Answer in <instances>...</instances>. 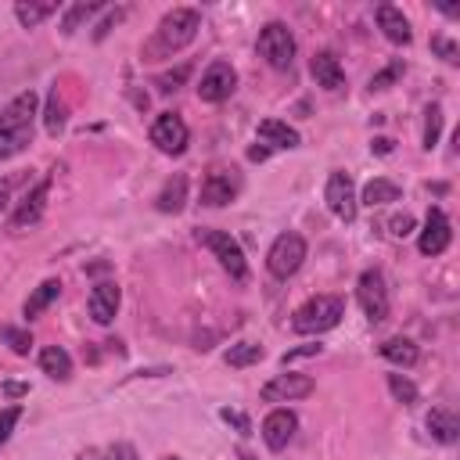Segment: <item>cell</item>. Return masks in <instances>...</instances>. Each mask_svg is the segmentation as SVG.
I'll list each match as a JSON object with an SVG mask.
<instances>
[{
	"instance_id": "cell-2",
	"label": "cell",
	"mask_w": 460,
	"mask_h": 460,
	"mask_svg": "<svg viewBox=\"0 0 460 460\" xmlns=\"http://www.w3.org/2000/svg\"><path fill=\"white\" fill-rule=\"evenodd\" d=\"M198 29H201V11L198 7H172L169 14H162L147 50L158 54V58H169V54L183 50L198 36Z\"/></svg>"
},
{
	"instance_id": "cell-36",
	"label": "cell",
	"mask_w": 460,
	"mask_h": 460,
	"mask_svg": "<svg viewBox=\"0 0 460 460\" xmlns=\"http://www.w3.org/2000/svg\"><path fill=\"white\" fill-rule=\"evenodd\" d=\"M431 50H435L442 61H449V65L460 61V47H456L453 40H446V36H431Z\"/></svg>"
},
{
	"instance_id": "cell-24",
	"label": "cell",
	"mask_w": 460,
	"mask_h": 460,
	"mask_svg": "<svg viewBox=\"0 0 460 460\" xmlns=\"http://www.w3.org/2000/svg\"><path fill=\"white\" fill-rule=\"evenodd\" d=\"M381 356H385L388 363H395V367H413V363L420 359V352H417V345H413L410 338H388V341L381 345Z\"/></svg>"
},
{
	"instance_id": "cell-45",
	"label": "cell",
	"mask_w": 460,
	"mask_h": 460,
	"mask_svg": "<svg viewBox=\"0 0 460 460\" xmlns=\"http://www.w3.org/2000/svg\"><path fill=\"white\" fill-rule=\"evenodd\" d=\"M7 198H11V180H0V212H4Z\"/></svg>"
},
{
	"instance_id": "cell-23",
	"label": "cell",
	"mask_w": 460,
	"mask_h": 460,
	"mask_svg": "<svg viewBox=\"0 0 460 460\" xmlns=\"http://www.w3.org/2000/svg\"><path fill=\"white\" fill-rule=\"evenodd\" d=\"M399 183H392V180H385V176H374L367 187H363V205H370V208H377V205H388V201H399Z\"/></svg>"
},
{
	"instance_id": "cell-9",
	"label": "cell",
	"mask_w": 460,
	"mask_h": 460,
	"mask_svg": "<svg viewBox=\"0 0 460 460\" xmlns=\"http://www.w3.org/2000/svg\"><path fill=\"white\" fill-rule=\"evenodd\" d=\"M323 201H327V208H331L338 219L352 223V219H356V212H359V198H356V183H352V176H349V172H341V169H334V172L327 176Z\"/></svg>"
},
{
	"instance_id": "cell-44",
	"label": "cell",
	"mask_w": 460,
	"mask_h": 460,
	"mask_svg": "<svg viewBox=\"0 0 460 460\" xmlns=\"http://www.w3.org/2000/svg\"><path fill=\"white\" fill-rule=\"evenodd\" d=\"M248 158H252V162H262V158H270V147H266V144H259V147H252V151H248Z\"/></svg>"
},
{
	"instance_id": "cell-34",
	"label": "cell",
	"mask_w": 460,
	"mask_h": 460,
	"mask_svg": "<svg viewBox=\"0 0 460 460\" xmlns=\"http://www.w3.org/2000/svg\"><path fill=\"white\" fill-rule=\"evenodd\" d=\"M402 72H406V65L395 58L392 65H385L381 72H374V75H370V90H388V86H392V83H395Z\"/></svg>"
},
{
	"instance_id": "cell-16",
	"label": "cell",
	"mask_w": 460,
	"mask_h": 460,
	"mask_svg": "<svg viewBox=\"0 0 460 460\" xmlns=\"http://www.w3.org/2000/svg\"><path fill=\"white\" fill-rule=\"evenodd\" d=\"M119 302H122V291H119V284H115V280H101V284H93L86 309H90L93 323H101V327H104V323H111V320H115V313H119Z\"/></svg>"
},
{
	"instance_id": "cell-43",
	"label": "cell",
	"mask_w": 460,
	"mask_h": 460,
	"mask_svg": "<svg viewBox=\"0 0 460 460\" xmlns=\"http://www.w3.org/2000/svg\"><path fill=\"white\" fill-rule=\"evenodd\" d=\"M4 392H7L11 399H18V395H25V392H29V385H18V381H7V385H4Z\"/></svg>"
},
{
	"instance_id": "cell-4",
	"label": "cell",
	"mask_w": 460,
	"mask_h": 460,
	"mask_svg": "<svg viewBox=\"0 0 460 460\" xmlns=\"http://www.w3.org/2000/svg\"><path fill=\"white\" fill-rule=\"evenodd\" d=\"M255 47H259L262 61H266L270 68H277V72L291 68V61H295V36H291V29H288L284 22H266V25L259 29Z\"/></svg>"
},
{
	"instance_id": "cell-27",
	"label": "cell",
	"mask_w": 460,
	"mask_h": 460,
	"mask_svg": "<svg viewBox=\"0 0 460 460\" xmlns=\"http://www.w3.org/2000/svg\"><path fill=\"white\" fill-rule=\"evenodd\" d=\"M54 11H58V4H32V0H29V4H25V0L14 4V18H18L25 29H36V25H40L43 18H50Z\"/></svg>"
},
{
	"instance_id": "cell-3",
	"label": "cell",
	"mask_w": 460,
	"mask_h": 460,
	"mask_svg": "<svg viewBox=\"0 0 460 460\" xmlns=\"http://www.w3.org/2000/svg\"><path fill=\"white\" fill-rule=\"evenodd\" d=\"M341 316H345V298H338V295H316V298H309V302H302L295 309L291 327L298 334H323V331L338 327Z\"/></svg>"
},
{
	"instance_id": "cell-40",
	"label": "cell",
	"mask_w": 460,
	"mask_h": 460,
	"mask_svg": "<svg viewBox=\"0 0 460 460\" xmlns=\"http://www.w3.org/2000/svg\"><path fill=\"white\" fill-rule=\"evenodd\" d=\"M320 352V345H302V349H291V352H284L280 356V363L288 367V363H295V359H302V356H316Z\"/></svg>"
},
{
	"instance_id": "cell-17",
	"label": "cell",
	"mask_w": 460,
	"mask_h": 460,
	"mask_svg": "<svg viewBox=\"0 0 460 460\" xmlns=\"http://www.w3.org/2000/svg\"><path fill=\"white\" fill-rule=\"evenodd\" d=\"M47 194H50V176H43V180L22 198V205H18L14 216H11V226H14V230H25V226L40 223V216H43V208H47Z\"/></svg>"
},
{
	"instance_id": "cell-21",
	"label": "cell",
	"mask_w": 460,
	"mask_h": 460,
	"mask_svg": "<svg viewBox=\"0 0 460 460\" xmlns=\"http://www.w3.org/2000/svg\"><path fill=\"white\" fill-rule=\"evenodd\" d=\"M40 370H43L47 377H54V381H68V377H72V356H68L61 345H47V349L40 352Z\"/></svg>"
},
{
	"instance_id": "cell-39",
	"label": "cell",
	"mask_w": 460,
	"mask_h": 460,
	"mask_svg": "<svg viewBox=\"0 0 460 460\" xmlns=\"http://www.w3.org/2000/svg\"><path fill=\"white\" fill-rule=\"evenodd\" d=\"M388 226H392V237H406V234H413V216L402 212V216H395Z\"/></svg>"
},
{
	"instance_id": "cell-26",
	"label": "cell",
	"mask_w": 460,
	"mask_h": 460,
	"mask_svg": "<svg viewBox=\"0 0 460 460\" xmlns=\"http://www.w3.org/2000/svg\"><path fill=\"white\" fill-rule=\"evenodd\" d=\"M266 352H262V345H255V341H237V345H230L226 349V367H234V370H244V367H252V363H259Z\"/></svg>"
},
{
	"instance_id": "cell-33",
	"label": "cell",
	"mask_w": 460,
	"mask_h": 460,
	"mask_svg": "<svg viewBox=\"0 0 460 460\" xmlns=\"http://www.w3.org/2000/svg\"><path fill=\"white\" fill-rule=\"evenodd\" d=\"M438 133H442V108L428 104V111H424V147L428 151L438 144Z\"/></svg>"
},
{
	"instance_id": "cell-41",
	"label": "cell",
	"mask_w": 460,
	"mask_h": 460,
	"mask_svg": "<svg viewBox=\"0 0 460 460\" xmlns=\"http://www.w3.org/2000/svg\"><path fill=\"white\" fill-rule=\"evenodd\" d=\"M119 18H122V7H115V11H108V18H104V22H101V25L93 29V40H104V32H108V29H111V25L119 22Z\"/></svg>"
},
{
	"instance_id": "cell-32",
	"label": "cell",
	"mask_w": 460,
	"mask_h": 460,
	"mask_svg": "<svg viewBox=\"0 0 460 460\" xmlns=\"http://www.w3.org/2000/svg\"><path fill=\"white\" fill-rule=\"evenodd\" d=\"M0 341H7L14 356H29V349H32V334L25 327H11V323L0 327Z\"/></svg>"
},
{
	"instance_id": "cell-15",
	"label": "cell",
	"mask_w": 460,
	"mask_h": 460,
	"mask_svg": "<svg viewBox=\"0 0 460 460\" xmlns=\"http://www.w3.org/2000/svg\"><path fill=\"white\" fill-rule=\"evenodd\" d=\"M309 72H313L316 86H323L327 93H341L345 90V68H341L334 50H316L313 61H309Z\"/></svg>"
},
{
	"instance_id": "cell-7",
	"label": "cell",
	"mask_w": 460,
	"mask_h": 460,
	"mask_svg": "<svg viewBox=\"0 0 460 460\" xmlns=\"http://www.w3.org/2000/svg\"><path fill=\"white\" fill-rule=\"evenodd\" d=\"M356 298L367 313L370 323H381L388 320V288H385V277L381 270H363L359 280H356Z\"/></svg>"
},
{
	"instance_id": "cell-22",
	"label": "cell",
	"mask_w": 460,
	"mask_h": 460,
	"mask_svg": "<svg viewBox=\"0 0 460 460\" xmlns=\"http://www.w3.org/2000/svg\"><path fill=\"white\" fill-rule=\"evenodd\" d=\"M428 431H431V438L453 446V442L460 438V420H456L449 410H431V413H428Z\"/></svg>"
},
{
	"instance_id": "cell-11",
	"label": "cell",
	"mask_w": 460,
	"mask_h": 460,
	"mask_svg": "<svg viewBox=\"0 0 460 460\" xmlns=\"http://www.w3.org/2000/svg\"><path fill=\"white\" fill-rule=\"evenodd\" d=\"M313 377H305V374H277V377H270L262 388H259V399L262 402H291V399H305V395H313Z\"/></svg>"
},
{
	"instance_id": "cell-5",
	"label": "cell",
	"mask_w": 460,
	"mask_h": 460,
	"mask_svg": "<svg viewBox=\"0 0 460 460\" xmlns=\"http://www.w3.org/2000/svg\"><path fill=\"white\" fill-rule=\"evenodd\" d=\"M302 262H305V241H302V234H295V230H284V234L270 244V252H266V270H270V277H277V280L295 277Z\"/></svg>"
},
{
	"instance_id": "cell-6",
	"label": "cell",
	"mask_w": 460,
	"mask_h": 460,
	"mask_svg": "<svg viewBox=\"0 0 460 460\" xmlns=\"http://www.w3.org/2000/svg\"><path fill=\"white\" fill-rule=\"evenodd\" d=\"M198 241L219 259V266L234 277V280H244L248 277V262H244V248L237 244V237H230L226 230H198Z\"/></svg>"
},
{
	"instance_id": "cell-14",
	"label": "cell",
	"mask_w": 460,
	"mask_h": 460,
	"mask_svg": "<svg viewBox=\"0 0 460 460\" xmlns=\"http://www.w3.org/2000/svg\"><path fill=\"white\" fill-rule=\"evenodd\" d=\"M241 190V180L234 169H212L201 183V205L208 208H223L226 201H234V194Z\"/></svg>"
},
{
	"instance_id": "cell-19",
	"label": "cell",
	"mask_w": 460,
	"mask_h": 460,
	"mask_svg": "<svg viewBox=\"0 0 460 460\" xmlns=\"http://www.w3.org/2000/svg\"><path fill=\"white\" fill-rule=\"evenodd\" d=\"M259 140L273 151V147H284V151H291V147H298L302 144V137H298V129H291L288 122H280V119H262L259 122Z\"/></svg>"
},
{
	"instance_id": "cell-35",
	"label": "cell",
	"mask_w": 460,
	"mask_h": 460,
	"mask_svg": "<svg viewBox=\"0 0 460 460\" xmlns=\"http://www.w3.org/2000/svg\"><path fill=\"white\" fill-rule=\"evenodd\" d=\"M18 420H22V406H18V402L0 410V446L11 438V431H14V424H18Z\"/></svg>"
},
{
	"instance_id": "cell-8",
	"label": "cell",
	"mask_w": 460,
	"mask_h": 460,
	"mask_svg": "<svg viewBox=\"0 0 460 460\" xmlns=\"http://www.w3.org/2000/svg\"><path fill=\"white\" fill-rule=\"evenodd\" d=\"M151 144H155L162 155H183L187 144H190V129H187V122H183L176 111H162V115L151 122Z\"/></svg>"
},
{
	"instance_id": "cell-42",
	"label": "cell",
	"mask_w": 460,
	"mask_h": 460,
	"mask_svg": "<svg viewBox=\"0 0 460 460\" xmlns=\"http://www.w3.org/2000/svg\"><path fill=\"white\" fill-rule=\"evenodd\" d=\"M392 147H395L392 137H374V140H370V151H377V155H392Z\"/></svg>"
},
{
	"instance_id": "cell-1",
	"label": "cell",
	"mask_w": 460,
	"mask_h": 460,
	"mask_svg": "<svg viewBox=\"0 0 460 460\" xmlns=\"http://www.w3.org/2000/svg\"><path fill=\"white\" fill-rule=\"evenodd\" d=\"M36 111H40V97L32 90L18 93L4 111H0V158L14 155L22 147L32 144V126H36Z\"/></svg>"
},
{
	"instance_id": "cell-46",
	"label": "cell",
	"mask_w": 460,
	"mask_h": 460,
	"mask_svg": "<svg viewBox=\"0 0 460 460\" xmlns=\"http://www.w3.org/2000/svg\"><path fill=\"white\" fill-rule=\"evenodd\" d=\"M158 460H180V456H158Z\"/></svg>"
},
{
	"instance_id": "cell-20",
	"label": "cell",
	"mask_w": 460,
	"mask_h": 460,
	"mask_svg": "<svg viewBox=\"0 0 460 460\" xmlns=\"http://www.w3.org/2000/svg\"><path fill=\"white\" fill-rule=\"evenodd\" d=\"M183 205H187V176H183V172H172V176L165 180V187L158 190L155 208L165 212V216H176Z\"/></svg>"
},
{
	"instance_id": "cell-10",
	"label": "cell",
	"mask_w": 460,
	"mask_h": 460,
	"mask_svg": "<svg viewBox=\"0 0 460 460\" xmlns=\"http://www.w3.org/2000/svg\"><path fill=\"white\" fill-rule=\"evenodd\" d=\"M234 86H237V72H234V65L223 61V58H216V61L201 72L198 97H201L205 104H223V101L234 93Z\"/></svg>"
},
{
	"instance_id": "cell-31",
	"label": "cell",
	"mask_w": 460,
	"mask_h": 460,
	"mask_svg": "<svg viewBox=\"0 0 460 460\" xmlns=\"http://www.w3.org/2000/svg\"><path fill=\"white\" fill-rule=\"evenodd\" d=\"M79 460H137V449L129 442H115L104 449H86V453H79Z\"/></svg>"
},
{
	"instance_id": "cell-28",
	"label": "cell",
	"mask_w": 460,
	"mask_h": 460,
	"mask_svg": "<svg viewBox=\"0 0 460 460\" xmlns=\"http://www.w3.org/2000/svg\"><path fill=\"white\" fill-rule=\"evenodd\" d=\"M97 11H104V4H72V7H65V18H61V32L65 36H72L90 14H97Z\"/></svg>"
},
{
	"instance_id": "cell-30",
	"label": "cell",
	"mask_w": 460,
	"mask_h": 460,
	"mask_svg": "<svg viewBox=\"0 0 460 460\" xmlns=\"http://www.w3.org/2000/svg\"><path fill=\"white\" fill-rule=\"evenodd\" d=\"M43 126H47V133H50V137H58V133L65 129V104H61V97H58V86H54V90H50V97H47Z\"/></svg>"
},
{
	"instance_id": "cell-25",
	"label": "cell",
	"mask_w": 460,
	"mask_h": 460,
	"mask_svg": "<svg viewBox=\"0 0 460 460\" xmlns=\"http://www.w3.org/2000/svg\"><path fill=\"white\" fill-rule=\"evenodd\" d=\"M58 295H61V280H54V277H50V280H43V284L25 298V316H29V320H36V316H40V313L58 298Z\"/></svg>"
},
{
	"instance_id": "cell-29",
	"label": "cell",
	"mask_w": 460,
	"mask_h": 460,
	"mask_svg": "<svg viewBox=\"0 0 460 460\" xmlns=\"http://www.w3.org/2000/svg\"><path fill=\"white\" fill-rule=\"evenodd\" d=\"M388 392H392L395 402H402V406H417V402H420L417 385H413L410 377H402V374H388Z\"/></svg>"
},
{
	"instance_id": "cell-37",
	"label": "cell",
	"mask_w": 460,
	"mask_h": 460,
	"mask_svg": "<svg viewBox=\"0 0 460 460\" xmlns=\"http://www.w3.org/2000/svg\"><path fill=\"white\" fill-rule=\"evenodd\" d=\"M219 417H223L226 424H234L241 435H252V420H248L244 413H237V410H230V406H226V410H219Z\"/></svg>"
},
{
	"instance_id": "cell-38",
	"label": "cell",
	"mask_w": 460,
	"mask_h": 460,
	"mask_svg": "<svg viewBox=\"0 0 460 460\" xmlns=\"http://www.w3.org/2000/svg\"><path fill=\"white\" fill-rule=\"evenodd\" d=\"M187 72H190V65H180L176 72H169V75H162V79H158V90H165V93H169V90H176V86H180V83L187 79Z\"/></svg>"
},
{
	"instance_id": "cell-13",
	"label": "cell",
	"mask_w": 460,
	"mask_h": 460,
	"mask_svg": "<svg viewBox=\"0 0 460 460\" xmlns=\"http://www.w3.org/2000/svg\"><path fill=\"white\" fill-rule=\"evenodd\" d=\"M295 431H298V417L291 413V410H284V406H277V410H270L266 413V420H262V442H266V449H273V453H280V449H288V442L295 438Z\"/></svg>"
},
{
	"instance_id": "cell-18",
	"label": "cell",
	"mask_w": 460,
	"mask_h": 460,
	"mask_svg": "<svg viewBox=\"0 0 460 460\" xmlns=\"http://www.w3.org/2000/svg\"><path fill=\"white\" fill-rule=\"evenodd\" d=\"M374 14H377V29L385 32V40H392V43H410L413 40L410 22H406V14L395 4H377Z\"/></svg>"
},
{
	"instance_id": "cell-12",
	"label": "cell",
	"mask_w": 460,
	"mask_h": 460,
	"mask_svg": "<svg viewBox=\"0 0 460 460\" xmlns=\"http://www.w3.org/2000/svg\"><path fill=\"white\" fill-rule=\"evenodd\" d=\"M449 241H453V226H449L446 212L438 205H431L424 216V230L417 237V248H420V255H442L449 248Z\"/></svg>"
}]
</instances>
